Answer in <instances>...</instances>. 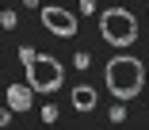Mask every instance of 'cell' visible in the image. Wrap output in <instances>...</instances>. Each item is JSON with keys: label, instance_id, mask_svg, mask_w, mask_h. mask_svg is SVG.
<instances>
[{"label": "cell", "instance_id": "obj_12", "mask_svg": "<svg viewBox=\"0 0 149 130\" xmlns=\"http://www.w3.org/2000/svg\"><path fill=\"white\" fill-rule=\"evenodd\" d=\"M80 12H84V15H92V12H96V0H80Z\"/></svg>", "mask_w": 149, "mask_h": 130}, {"label": "cell", "instance_id": "obj_2", "mask_svg": "<svg viewBox=\"0 0 149 130\" xmlns=\"http://www.w3.org/2000/svg\"><path fill=\"white\" fill-rule=\"evenodd\" d=\"M100 35H103V42L115 46V50L134 46V42H138V19H134V12H126V8H107V12L100 15Z\"/></svg>", "mask_w": 149, "mask_h": 130}, {"label": "cell", "instance_id": "obj_5", "mask_svg": "<svg viewBox=\"0 0 149 130\" xmlns=\"http://www.w3.org/2000/svg\"><path fill=\"white\" fill-rule=\"evenodd\" d=\"M35 96H38V92L27 84V80H23V84H8V88H4V103H8L12 111H31Z\"/></svg>", "mask_w": 149, "mask_h": 130}, {"label": "cell", "instance_id": "obj_4", "mask_svg": "<svg viewBox=\"0 0 149 130\" xmlns=\"http://www.w3.org/2000/svg\"><path fill=\"white\" fill-rule=\"evenodd\" d=\"M42 27L50 31V35H57V38H73L80 23H77V15L65 12V8H42Z\"/></svg>", "mask_w": 149, "mask_h": 130}, {"label": "cell", "instance_id": "obj_11", "mask_svg": "<svg viewBox=\"0 0 149 130\" xmlns=\"http://www.w3.org/2000/svg\"><path fill=\"white\" fill-rule=\"evenodd\" d=\"M12 115H15V111L4 103V107H0V126H8V122H12Z\"/></svg>", "mask_w": 149, "mask_h": 130}, {"label": "cell", "instance_id": "obj_14", "mask_svg": "<svg viewBox=\"0 0 149 130\" xmlns=\"http://www.w3.org/2000/svg\"><path fill=\"white\" fill-rule=\"evenodd\" d=\"M0 80H4V73H0Z\"/></svg>", "mask_w": 149, "mask_h": 130}, {"label": "cell", "instance_id": "obj_7", "mask_svg": "<svg viewBox=\"0 0 149 130\" xmlns=\"http://www.w3.org/2000/svg\"><path fill=\"white\" fill-rule=\"evenodd\" d=\"M19 19H15V12H8V8H0V27H4V31H12Z\"/></svg>", "mask_w": 149, "mask_h": 130}, {"label": "cell", "instance_id": "obj_1", "mask_svg": "<svg viewBox=\"0 0 149 130\" xmlns=\"http://www.w3.org/2000/svg\"><path fill=\"white\" fill-rule=\"evenodd\" d=\"M103 80H107V92L115 96V100H134V96L145 88V65L141 57H130V54H118L107 61L103 69Z\"/></svg>", "mask_w": 149, "mask_h": 130}, {"label": "cell", "instance_id": "obj_10", "mask_svg": "<svg viewBox=\"0 0 149 130\" xmlns=\"http://www.w3.org/2000/svg\"><path fill=\"white\" fill-rule=\"evenodd\" d=\"M111 119H115V122H123V119H126V107H123V100H118V103L111 107Z\"/></svg>", "mask_w": 149, "mask_h": 130}, {"label": "cell", "instance_id": "obj_6", "mask_svg": "<svg viewBox=\"0 0 149 130\" xmlns=\"http://www.w3.org/2000/svg\"><path fill=\"white\" fill-rule=\"evenodd\" d=\"M96 103H100V96H96L92 84H77L73 88V107L77 111H96Z\"/></svg>", "mask_w": 149, "mask_h": 130}, {"label": "cell", "instance_id": "obj_9", "mask_svg": "<svg viewBox=\"0 0 149 130\" xmlns=\"http://www.w3.org/2000/svg\"><path fill=\"white\" fill-rule=\"evenodd\" d=\"M73 65H77V69H88V65H92V57H88V50H80V54L73 57Z\"/></svg>", "mask_w": 149, "mask_h": 130}, {"label": "cell", "instance_id": "obj_13", "mask_svg": "<svg viewBox=\"0 0 149 130\" xmlns=\"http://www.w3.org/2000/svg\"><path fill=\"white\" fill-rule=\"evenodd\" d=\"M23 4H27V8H38V0H23Z\"/></svg>", "mask_w": 149, "mask_h": 130}, {"label": "cell", "instance_id": "obj_8", "mask_svg": "<svg viewBox=\"0 0 149 130\" xmlns=\"http://www.w3.org/2000/svg\"><path fill=\"white\" fill-rule=\"evenodd\" d=\"M42 111V122H57V107L54 103H46V107H38Z\"/></svg>", "mask_w": 149, "mask_h": 130}, {"label": "cell", "instance_id": "obj_3", "mask_svg": "<svg viewBox=\"0 0 149 130\" xmlns=\"http://www.w3.org/2000/svg\"><path fill=\"white\" fill-rule=\"evenodd\" d=\"M23 73H27V84H31L38 96L57 92V88H61V80H65L61 61L50 57V54H35V57H27V61H23Z\"/></svg>", "mask_w": 149, "mask_h": 130}]
</instances>
